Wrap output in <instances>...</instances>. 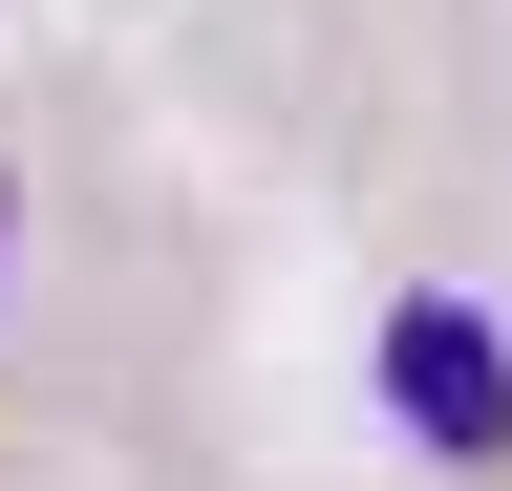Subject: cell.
<instances>
[{
	"mask_svg": "<svg viewBox=\"0 0 512 491\" xmlns=\"http://www.w3.org/2000/svg\"><path fill=\"white\" fill-rule=\"evenodd\" d=\"M384 406H406L448 470H512V342L470 299H406V321H384Z\"/></svg>",
	"mask_w": 512,
	"mask_h": 491,
	"instance_id": "1",
	"label": "cell"
}]
</instances>
